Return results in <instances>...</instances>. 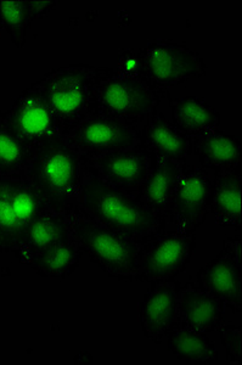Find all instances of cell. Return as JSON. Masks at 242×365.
<instances>
[{
  "instance_id": "obj_3",
  "label": "cell",
  "mask_w": 242,
  "mask_h": 365,
  "mask_svg": "<svg viewBox=\"0 0 242 365\" xmlns=\"http://www.w3.org/2000/svg\"><path fill=\"white\" fill-rule=\"evenodd\" d=\"M68 220L72 237L89 261L118 282L137 280L140 242L101 225L80 207L68 216Z\"/></svg>"
},
{
  "instance_id": "obj_27",
  "label": "cell",
  "mask_w": 242,
  "mask_h": 365,
  "mask_svg": "<svg viewBox=\"0 0 242 365\" xmlns=\"http://www.w3.org/2000/svg\"><path fill=\"white\" fill-rule=\"evenodd\" d=\"M118 75L125 78H144V63H142V49H123L117 56Z\"/></svg>"
},
{
  "instance_id": "obj_11",
  "label": "cell",
  "mask_w": 242,
  "mask_h": 365,
  "mask_svg": "<svg viewBox=\"0 0 242 365\" xmlns=\"http://www.w3.org/2000/svg\"><path fill=\"white\" fill-rule=\"evenodd\" d=\"M242 241L241 237L223 241L221 252L196 275V282L204 290L221 299L233 313L242 309Z\"/></svg>"
},
{
  "instance_id": "obj_14",
  "label": "cell",
  "mask_w": 242,
  "mask_h": 365,
  "mask_svg": "<svg viewBox=\"0 0 242 365\" xmlns=\"http://www.w3.org/2000/svg\"><path fill=\"white\" fill-rule=\"evenodd\" d=\"M178 280L151 282L149 290L139 302V319L142 332L154 344H163L168 332L176 325L179 295Z\"/></svg>"
},
{
  "instance_id": "obj_8",
  "label": "cell",
  "mask_w": 242,
  "mask_h": 365,
  "mask_svg": "<svg viewBox=\"0 0 242 365\" xmlns=\"http://www.w3.org/2000/svg\"><path fill=\"white\" fill-rule=\"evenodd\" d=\"M25 175H0V239L13 252L26 229L46 208Z\"/></svg>"
},
{
  "instance_id": "obj_24",
  "label": "cell",
  "mask_w": 242,
  "mask_h": 365,
  "mask_svg": "<svg viewBox=\"0 0 242 365\" xmlns=\"http://www.w3.org/2000/svg\"><path fill=\"white\" fill-rule=\"evenodd\" d=\"M36 148L28 145L9 125L0 111V175H25Z\"/></svg>"
},
{
  "instance_id": "obj_17",
  "label": "cell",
  "mask_w": 242,
  "mask_h": 365,
  "mask_svg": "<svg viewBox=\"0 0 242 365\" xmlns=\"http://www.w3.org/2000/svg\"><path fill=\"white\" fill-rule=\"evenodd\" d=\"M70 237L72 230L68 217L46 207L26 229L13 253L17 261L28 266L38 253Z\"/></svg>"
},
{
  "instance_id": "obj_19",
  "label": "cell",
  "mask_w": 242,
  "mask_h": 365,
  "mask_svg": "<svg viewBox=\"0 0 242 365\" xmlns=\"http://www.w3.org/2000/svg\"><path fill=\"white\" fill-rule=\"evenodd\" d=\"M192 154L200 160V166L214 175L229 172L241 166V141L234 134L212 130L191 138Z\"/></svg>"
},
{
  "instance_id": "obj_2",
  "label": "cell",
  "mask_w": 242,
  "mask_h": 365,
  "mask_svg": "<svg viewBox=\"0 0 242 365\" xmlns=\"http://www.w3.org/2000/svg\"><path fill=\"white\" fill-rule=\"evenodd\" d=\"M80 208L101 225L138 242L166 230L159 217L138 196L112 187L85 166Z\"/></svg>"
},
{
  "instance_id": "obj_6",
  "label": "cell",
  "mask_w": 242,
  "mask_h": 365,
  "mask_svg": "<svg viewBox=\"0 0 242 365\" xmlns=\"http://www.w3.org/2000/svg\"><path fill=\"white\" fill-rule=\"evenodd\" d=\"M144 78L159 96L207 73L205 60L195 50L169 39H154L142 49Z\"/></svg>"
},
{
  "instance_id": "obj_21",
  "label": "cell",
  "mask_w": 242,
  "mask_h": 365,
  "mask_svg": "<svg viewBox=\"0 0 242 365\" xmlns=\"http://www.w3.org/2000/svg\"><path fill=\"white\" fill-rule=\"evenodd\" d=\"M169 108L173 125L190 138L209 133L221 125V115L217 110L199 96L169 98Z\"/></svg>"
},
{
  "instance_id": "obj_4",
  "label": "cell",
  "mask_w": 242,
  "mask_h": 365,
  "mask_svg": "<svg viewBox=\"0 0 242 365\" xmlns=\"http://www.w3.org/2000/svg\"><path fill=\"white\" fill-rule=\"evenodd\" d=\"M161 99L147 81L125 78L111 67L101 66L88 117H105L140 128L156 113Z\"/></svg>"
},
{
  "instance_id": "obj_12",
  "label": "cell",
  "mask_w": 242,
  "mask_h": 365,
  "mask_svg": "<svg viewBox=\"0 0 242 365\" xmlns=\"http://www.w3.org/2000/svg\"><path fill=\"white\" fill-rule=\"evenodd\" d=\"M4 113L14 132L36 149L46 141L63 135L59 122L36 83L22 91Z\"/></svg>"
},
{
  "instance_id": "obj_18",
  "label": "cell",
  "mask_w": 242,
  "mask_h": 365,
  "mask_svg": "<svg viewBox=\"0 0 242 365\" xmlns=\"http://www.w3.org/2000/svg\"><path fill=\"white\" fill-rule=\"evenodd\" d=\"M140 145L154 158L186 162L192 154V139L167 120L162 113H152L139 128Z\"/></svg>"
},
{
  "instance_id": "obj_25",
  "label": "cell",
  "mask_w": 242,
  "mask_h": 365,
  "mask_svg": "<svg viewBox=\"0 0 242 365\" xmlns=\"http://www.w3.org/2000/svg\"><path fill=\"white\" fill-rule=\"evenodd\" d=\"M32 22L30 0H0V37L8 34L15 46L22 49L26 44L27 29Z\"/></svg>"
},
{
  "instance_id": "obj_7",
  "label": "cell",
  "mask_w": 242,
  "mask_h": 365,
  "mask_svg": "<svg viewBox=\"0 0 242 365\" xmlns=\"http://www.w3.org/2000/svg\"><path fill=\"white\" fill-rule=\"evenodd\" d=\"M196 250V234L161 230L140 242L135 282H168L186 269Z\"/></svg>"
},
{
  "instance_id": "obj_16",
  "label": "cell",
  "mask_w": 242,
  "mask_h": 365,
  "mask_svg": "<svg viewBox=\"0 0 242 365\" xmlns=\"http://www.w3.org/2000/svg\"><path fill=\"white\" fill-rule=\"evenodd\" d=\"M184 163L156 158L152 170L138 191L139 200L159 217L166 230Z\"/></svg>"
},
{
  "instance_id": "obj_9",
  "label": "cell",
  "mask_w": 242,
  "mask_h": 365,
  "mask_svg": "<svg viewBox=\"0 0 242 365\" xmlns=\"http://www.w3.org/2000/svg\"><path fill=\"white\" fill-rule=\"evenodd\" d=\"M212 189L211 172L185 162L172 204L167 230L195 234L209 216Z\"/></svg>"
},
{
  "instance_id": "obj_29",
  "label": "cell",
  "mask_w": 242,
  "mask_h": 365,
  "mask_svg": "<svg viewBox=\"0 0 242 365\" xmlns=\"http://www.w3.org/2000/svg\"><path fill=\"white\" fill-rule=\"evenodd\" d=\"M0 253H4V249H3V242H1V239H0Z\"/></svg>"
},
{
  "instance_id": "obj_23",
  "label": "cell",
  "mask_w": 242,
  "mask_h": 365,
  "mask_svg": "<svg viewBox=\"0 0 242 365\" xmlns=\"http://www.w3.org/2000/svg\"><path fill=\"white\" fill-rule=\"evenodd\" d=\"M167 349L189 365H211L218 361V349L204 332L174 327L168 332Z\"/></svg>"
},
{
  "instance_id": "obj_5",
  "label": "cell",
  "mask_w": 242,
  "mask_h": 365,
  "mask_svg": "<svg viewBox=\"0 0 242 365\" xmlns=\"http://www.w3.org/2000/svg\"><path fill=\"white\" fill-rule=\"evenodd\" d=\"M100 73L101 66L70 65L49 71L36 82L63 135L89 116L93 91Z\"/></svg>"
},
{
  "instance_id": "obj_26",
  "label": "cell",
  "mask_w": 242,
  "mask_h": 365,
  "mask_svg": "<svg viewBox=\"0 0 242 365\" xmlns=\"http://www.w3.org/2000/svg\"><path fill=\"white\" fill-rule=\"evenodd\" d=\"M221 344L226 349V363L228 365H242L241 327L231 322H223L218 328Z\"/></svg>"
},
{
  "instance_id": "obj_28",
  "label": "cell",
  "mask_w": 242,
  "mask_h": 365,
  "mask_svg": "<svg viewBox=\"0 0 242 365\" xmlns=\"http://www.w3.org/2000/svg\"><path fill=\"white\" fill-rule=\"evenodd\" d=\"M56 0H30L31 11L34 20H39L51 13L59 5Z\"/></svg>"
},
{
  "instance_id": "obj_15",
  "label": "cell",
  "mask_w": 242,
  "mask_h": 365,
  "mask_svg": "<svg viewBox=\"0 0 242 365\" xmlns=\"http://www.w3.org/2000/svg\"><path fill=\"white\" fill-rule=\"evenodd\" d=\"M226 304L204 290L196 282L180 287L176 325L195 331H216L224 322Z\"/></svg>"
},
{
  "instance_id": "obj_13",
  "label": "cell",
  "mask_w": 242,
  "mask_h": 365,
  "mask_svg": "<svg viewBox=\"0 0 242 365\" xmlns=\"http://www.w3.org/2000/svg\"><path fill=\"white\" fill-rule=\"evenodd\" d=\"M84 166L93 175L112 187L138 196V191L154 167L156 158L142 145L100 158H83Z\"/></svg>"
},
{
  "instance_id": "obj_10",
  "label": "cell",
  "mask_w": 242,
  "mask_h": 365,
  "mask_svg": "<svg viewBox=\"0 0 242 365\" xmlns=\"http://www.w3.org/2000/svg\"><path fill=\"white\" fill-rule=\"evenodd\" d=\"M65 138L85 160L140 145L139 128L105 117H87Z\"/></svg>"
},
{
  "instance_id": "obj_1",
  "label": "cell",
  "mask_w": 242,
  "mask_h": 365,
  "mask_svg": "<svg viewBox=\"0 0 242 365\" xmlns=\"http://www.w3.org/2000/svg\"><path fill=\"white\" fill-rule=\"evenodd\" d=\"M84 161L65 135L37 146L25 172L46 207L70 216L80 207Z\"/></svg>"
},
{
  "instance_id": "obj_22",
  "label": "cell",
  "mask_w": 242,
  "mask_h": 365,
  "mask_svg": "<svg viewBox=\"0 0 242 365\" xmlns=\"http://www.w3.org/2000/svg\"><path fill=\"white\" fill-rule=\"evenodd\" d=\"M83 255L72 237L38 253L28 267L42 278L66 279L80 267Z\"/></svg>"
},
{
  "instance_id": "obj_20",
  "label": "cell",
  "mask_w": 242,
  "mask_h": 365,
  "mask_svg": "<svg viewBox=\"0 0 242 365\" xmlns=\"http://www.w3.org/2000/svg\"><path fill=\"white\" fill-rule=\"evenodd\" d=\"M241 166L214 175L209 212L221 227L241 230Z\"/></svg>"
}]
</instances>
